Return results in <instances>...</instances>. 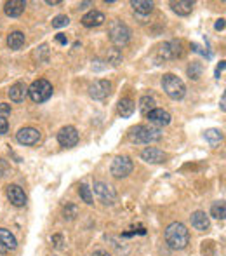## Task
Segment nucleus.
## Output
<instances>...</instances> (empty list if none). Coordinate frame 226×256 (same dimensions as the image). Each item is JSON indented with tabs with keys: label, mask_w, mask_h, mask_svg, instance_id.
I'll use <instances>...</instances> for the list:
<instances>
[{
	"label": "nucleus",
	"mask_w": 226,
	"mask_h": 256,
	"mask_svg": "<svg viewBox=\"0 0 226 256\" xmlns=\"http://www.w3.org/2000/svg\"><path fill=\"white\" fill-rule=\"evenodd\" d=\"M166 242L172 250H185L190 242V232L183 223H171L166 228Z\"/></svg>",
	"instance_id": "nucleus-1"
},
{
	"label": "nucleus",
	"mask_w": 226,
	"mask_h": 256,
	"mask_svg": "<svg viewBox=\"0 0 226 256\" xmlns=\"http://www.w3.org/2000/svg\"><path fill=\"white\" fill-rule=\"evenodd\" d=\"M160 131L155 128H148V126H136L129 131V140L132 143H152L160 140Z\"/></svg>",
	"instance_id": "nucleus-2"
},
{
	"label": "nucleus",
	"mask_w": 226,
	"mask_h": 256,
	"mask_svg": "<svg viewBox=\"0 0 226 256\" xmlns=\"http://www.w3.org/2000/svg\"><path fill=\"white\" fill-rule=\"evenodd\" d=\"M162 88L171 100H181L186 92V88H185V84H183V80L172 74H166L162 77Z\"/></svg>",
	"instance_id": "nucleus-3"
},
{
	"label": "nucleus",
	"mask_w": 226,
	"mask_h": 256,
	"mask_svg": "<svg viewBox=\"0 0 226 256\" xmlns=\"http://www.w3.org/2000/svg\"><path fill=\"white\" fill-rule=\"evenodd\" d=\"M108 34H110V40H112L117 48H124V46L129 44V40H131V30L118 20H113L112 23H110Z\"/></svg>",
	"instance_id": "nucleus-4"
},
{
	"label": "nucleus",
	"mask_w": 226,
	"mask_h": 256,
	"mask_svg": "<svg viewBox=\"0 0 226 256\" xmlns=\"http://www.w3.org/2000/svg\"><path fill=\"white\" fill-rule=\"evenodd\" d=\"M28 96L33 100L35 103H44L52 96V86L49 84L45 78H38L28 88Z\"/></svg>",
	"instance_id": "nucleus-5"
},
{
	"label": "nucleus",
	"mask_w": 226,
	"mask_h": 256,
	"mask_svg": "<svg viewBox=\"0 0 226 256\" xmlns=\"http://www.w3.org/2000/svg\"><path fill=\"white\" fill-rule=\"evenodd\" d=\"M132 168H134V164H132V160L129 157H117L115 160L112 162V174L115 178H125V176H129L132 172Z\"/></svg>",
	"instance_id": "nucleus-6"
},
{
	"label": "nucleus",
	"mask_w": 226,
	"mask_h": 256,
	"mask_svg": "<svg viewBox=\"0 0 226 256\" xmlns=\"http://www.w3.org/2000/svg\"><path fill=\"white\" fill-rule=\"evenodd\" d=\"M94 192L96 196L101 199L103 204H113L117 200V192L113 190V186H110L108 183L96 182L94 183Z\"/></svg>",
	"instance_id": "nucleus-7"
},
{
	"label": "nucleus",
	"mask_w": 226,
	"mask_h": 256,
	"mask_svg": "<svg viewBox=\"0 0 226 256\" xmlns=\"http://www.w3.org/2000/svg\"><path fill=\"white\" fill-rule=\"evenodd\" d=\"M57 142H59L61 146H75L78 143V131L73 128V126H66L63 128L59 132H57Z\"/></svg>",
	"instance_id": "nucleus-8"
},
{
	"label": "nucleus",
	"mask_w": 226,
	"mask_h": 256,
	"mask_svg": "<svg viewBox=\"0 0 226 256\" xmlns=\"http://www.w3.org/2000/svg\"><path fill=\"white\" fill-rule=\"evenodd\" d=\"M112 92V84L108 80H96L89 86V96L94 100H105Z\"/></svg>",
	"instance_id": "nucleus-9"
},
{
	"label": "nucleus",
	"mask_w": 226,
	"mask_h": 256,
	"mask_svg": "<svg viewBox=\"0 0 226 256\" xmlns=\"http://www.w3.org/2000/svg\"><path fill=\"white\" fill-rule=\"evenodd\" d=\"M16 140L21 145H35V143L40 142V132L35 128H23L16 134Z\"/></svg>",
	"instance_id": "nucleus-10"
},
{
	"label": "nucleus",
	"mask_w": 226,
	"mask_h": 256,
	"mask_svg": "<svg viewBox=\"0 0 226 256\" xmlns=\"http://www.w3.org/2000/svg\"><path fill=\"white\" fill-rule=\"evenodd\" d=\"M141 158L145 162H150V164H162V162H166L167 154L162 152L160 148H155V146H148L141 152Z\"/></svg>",
	"instance_id": "nucleus-11"
},
{
	"label": "nucleus",
	"mask_w": 226,
	"mask_h": 256,
	"mask_svg": "<svg viewBox=\"0 0 226 256\" xmlns=\"http://www.w3.org/2000/svg\"><path fill=\"white\" fill-rule=\"evenodd\" d=\"M7 199L10 200V204L21 208L26 204V196H24L23 188L19 185H9L7 186Z\"/></svg>",
	"instance_id": "nucleus-12"
},
{
	"label": "nucleus",
	"mask_w": 226,
	"mask_h": 256,
	"mask_svg": "<svg viewBox=\"0 0 226 256\" xmlns=\"http://www.w3.org/2000/svg\"><path fill=\"white\" fill-rule=\"evenodd\" d=\"M148 118L152 124L162 128V126H167L171 122V114L166 110H162V108H153V110L148 114Z\"/></svg>",
	"instance_id": "nucleus-13"
},
{
	"label": "nucleus",
	"mask_w": 226,
	"mask_h": 256,
	"mask_svg": "<svg viewBox=\"0 0 226 256\" xmlns=\"http://www.w3.org/2000/svg\"><path fill=\"white\" fill-rule=\"evenodd\" d=\"M192 226L195 230H199V232H207L211 226L209 216H207L204 211H195L192 214Z\"/></svg>",
	"instance_id": "nucleus-14"
},
{
	"label": "nucleus",
	"mask_w": 226,
	"mask_h": 256,
	"mask_svg": "<svg viewBox=\"0 0 226 256\" xmlns=\"http://www.w3.org/2000/svg\"><path fill=\"white\" fill-rule=\"evenodd\" d=\"M183 54V49H181V42H167L160 48V56L162 58H167V60H174V58L181 56Z\"/></svg>",
	"instance_id": "nucleus-15"
},
{
	"label": "nucleus",
	"mask_w": 226,
	"mask_h": 256,
	"mask_svg": "<svg viewBox=\"0 0 226 256\" xmlns=\"http://www.w3.org/2000/svg\"><path fill=\"white\" fill-rule=\"evenodd\" d=\"M105 21H106L105 14L99 12V10H91V12H87L84 18H82V24H84V26H87V28L101 26Z\"/></svg>",
	"instance_id": "nucleus-16"
},
{
	"label": "nucleus",
	"mask_w": 226,
	"mask_h": 256,
	"mask_svg": "<svg viewBox=\"0 0 226 256\" xmlns=\"http://www.w3.org/2000/svg\"><path fill=\"white\" fill-rule=\"evenodd\" d=\"M28 96V88L24 84H14V86H10V89H9V98H10V102H16V103H21L24 98Z\"/></svg>",
	"instance_id": "nucleus-17"
},
{
	"label": "nucleus",
	"mask_w": 226,
	"mask_h": 256,
	"mask_svg": "<svg viewBox=\"0 0 226 256\" xmlns=\"http://www.w3.org/2000/svg\"><path fill=\"white\" fill-rule=\"evenodd\" d=\"M24 7H26V4L23 2V0H10V2L5 4V7H3V10H5L7 16L10 18H17L23 14Z\"/></svg>",
	"instance_id": "nucleus-18"
},
{
	"label": "nucleus",
	"mask_w": 226,
	"mask_h": 256,
	"mask_svg": "<svg viewBox=\"0 0 226 256\" xmlns=\"http://www.w3.org/2000/svg\"><path fill=\"white\" fill-rule=\"evenodd\" d=\"M24 44H26V38H24L23 32H12V34H9V37H7V46H9L12 51H19Z\"/></svg>",
	"instance_id": "nucleus-19"
},
{
	"label": "nucleus",
	"mask_w": 226,
	"mask_h": 256,
	"mask_svg": "<svg viewBox=\"0 0 226 256\" xmlns=\"http://www.w3.org/2000/svg\"><path fill=\"white\" fill-rule=\"evenodd\" d=\"M171 7L179 16H188L193 10V2H190V0H178V2H171Z\"/></svg>",
	"instance_id": "nucleus-20"
},
{
	"label": "nucleus",
	"mask_w": 226,
	"mask_h": 256,
	"mask_svg": "<svg viewBox=\"0 0 226 256\" xmlns=\"http://www.w3.org/2000/svg\"><path fill=\"white\" fill-rule=\"evenodd\" d=\"M0 244L5 248L7 251L9 250H16L17 242H16V237L9 232L7 228H0Z\"/></svg>",
	"instance_id": "nucleus-21"
},
{
	"label": "nucleus",
	"mask_w": 226,
	"mask_h": 256,
	"mask_svg": "<svg viewBox=\"0 0 226 256\" xmlns=\"http://www.w3.org/2000/svg\"><path fill=\"white\" fill-rule=\"evenodd\" d=\"M134 110H136V104L132 100L124 98L118 102V114H120L122 117H131V115L134 114Z\"/></svg>",
	"instance_id": "nucleus-22"
},
{
	"label": "nucleus",
	"mask_w": 226,
	"mask_h": 256,
	"mask_svg": "<svg viewBox=\"0 0 226 256\" xmlns=\"http://www.w3.org/2000/svg\"><path fill=\"white\" fill-rule=\"evenodd\" d=\"M131 6L139 14H150L153 10V2H150V0H132Z\"/></svg>",
	"instance_id": "nucleus-23"
},
{
	"label": "nucleus",
	"mask_w": 226,
	"mask_h": 256,
	"mask_svg": "<svg viewBox=\"0 0 226 256\" xmlns=\"http://www.w3.org/2000/svg\"><path fill=\"white\" fill-rule=\"evenodd\" d=\"M206 140L209 142L211 146L220 145V142L223 140V131H220V129H209V131H206Z\"/></svg>",
	"instance_id": "nucleus-24"
},
{
	"label": "nucleus",
	"mask_w": 226,
	"mask_h": 256,
	"mask_svg": "<svg viewBox=\"0 0 226 256\" xmlns=\"http://www.w3.org/2000/svg\"><path fill=\"white\" fill-rule=\"evenodd\" d=\"M211 216H213V218H218V220H225L226 206L223 200H218V202L213 204V208H211Z\"/></svg>",
	"instance_id": "nucleus-25"
},
{
	"label": "nucleus",
	"mask_w": 226,
	"mask_h": 256,
	"mask_svg": "<svg viewBox=\"0 0 226 256\" xmlns=\"http://www.w3.org/2000/svg\"><path fill=\"white\" fill-rule=\"evenodd\" d=\"M139 108H141V112L143 114H146L148 115L150 112L155 108V100L153 98H150V96H143L141 98V102H139Z\"/></svg>",
	"instance_id": "nucleus-26"
},
{
	"label": "nucleus",
	"mask_w": 226,
	"mask_h": 256,
	"mask_svg": "<svg viewBox=\"0 0 226 256\" xmlns=\"http://www.w3.org/2000/svg\"><path fill=\"white\" fill-rule=\"evenodd\" d=\"M106 61L108 63H112L113 66H118V64L122 63V54L118 49H110L108 52H106Z\"/></svg>",
	"instance_id": "nucleus-27"
},
{
	"label": "nucleus",
	"mask_w": 226,
	"mask_h": 256,
	"mask_svg": "<svg viewBox=\"0 0 226 256\" xmlns=\"http://www.w3.org/2000/svg\"><path fill=\"white\" fill-rule=\"evenodd\" d=\"M78 196L82 197V200H84L85 204H94L92 192H91V188H89L87 185H80V188H78Z\"/></svg>",
	"instance_id": "nucleus-28"
},
{
	"label": "nucleus",
	"mask_w": 226,
	"mask_h": 256,
	"mask_svg": "<svg viewBox=\"0 0 226 256\" xmlns=\"http://www.w3.org/2000/svg\"><path fill=\"white\" fill-rule=\"evenodd\" d=\"M77 214H78L77 206H73V204H66V206H64V209H63V216H64V220H73Z\"/></svg>",
	"instance_id": "nucleus-29"
},
{
	"label": "nucleus",
	"mask_w": 226,
	"mask_h": 256,
	"mask_svg": "<svg viewBox=\"0 0 226 256\" xmlns=\"http://www.w3.org/2000/svg\"><path fill=\"white\" fill-rule=\"evenodd\" d=\"M68 23H70V20H68V16H64V14H61V16H56L54 20H52V26H54V28L68 26Z\"/></svg>",
	"instance_id": "nucleus-30"
},
{
	"label": "nucleus",
	"mask_w": 226,
	"mask_h": 256,
	"mask_svg": "<svg viewBox=\"0 0 226 256\" xmlns=\"http://www.w3.org/2000/svg\"><path fill=\"white\" fill-rule=\"evenodd\" d=\"M200 72H202V66H200L199 63H193L192 66L188 68V75H190V78H193V80H197V78L200 77Z\"/></svg>",
	"instance_id": "nucleus-31"
},
{
	"label": "nucleus",
	"mask_w": 226,
	"mask_h": 256,
	"mask_svg": "<svg viewBox=\"0 0 226 256\" xmlns=\"http://www.w3.org/2000/svg\"><path fill=\"white\" fill-rule=\"evenodd\" d=\"M9 114H10V104H7V103H0V117L5 118Z\"/></svg>",
	"instance_id": "nucleus-32"
},
{
	"label": "nucleus",
	"mask_w": 226,
	"mask_h": 256,
	"mask_svg": "<svg viewBox=\"0 0 226 256\" xmlns=\"http://www.w3.org/2000/svg\"><path fill=\"white\" fill-rule=\"evenodd\" d=\"M7 129H9V124H7V118L0 117V134H5Z\"/></svg>",
	"instance_id": "nucleus-33"
},
{
	"label": "nucleus",
	"mask_w": 226,
	"mask_h": 256,
	"mask_svg": "<svg viewBox=\"0 0 226 256\" xmlns=\"http://www.w3.org/2000/svg\"><path fill=\"white\" fill-rule=\"evenodd\" d=\"M56 42H57V44H63V46H66V44H68V38H66V35H63V34H57V35H56Z\"/></svg>",
	"instance_id": "nucleus-34"
},
{
	"label": "nucleus",
	"mask_w": 226,
	"mask_h": 256,
	"mask_svg": "<svg viewBox=\"0 0 226 256\" xmlns=\"http://www.w3.org/2000/svg\"><path fill=\"white\" fill-rule=\"evenodd\" d=\"M223 72H225V61H221L220 66L216 68V78H220L221 75H223Z\"/></svg>",
	"instance_id": "nucleus-35"
},
{
	"label": "nucleus",
	"mask_w": 226,
	"mask_h": 256,
	"mask_svg": "<svg viewBox=\"0 0 226 256\" xmlns=\"http://www.w3.org/2000/svg\"><path fill=\"white\" fill-rule=\"evenodd\" d=\"M52 242H54L56 248H61V244H63V239H61V236H54V237H52Z\"/></svg>",
	"instance_id": "nucleus-36"
},
{
	"label": "nucleus",
	"mask_w": 226,
	"mask_h": 256,
	"mask_svg": "<svg viewBox=\"0 0 226 256\" xmlns=\"http://www.w3.org/2000/svg\"><path fill=\"white\" fill-rule=\"evenodd\" d=\"M214 26H216V30H223V28H225V20H218Z\"/></svg>",
	"instance_id": "nucleus-37"
},
{
	"label": "nucleus",
	"mask_w": 226,
	"mask_h": 256,
	"mask_svg": "<svg viewBox=\"0 0 226 256\" xmlns=\"http://www.w3.org/2000/svg\"><path fill=\"white\" fill-rule=\"evenodd\" d=\"M5 171H7V166L0 160V176H5Z\"/></svg>",
	"instance_id": "nucleus-38"
},
{
	"label": "nucleus",
	"mask_w": 226,
	"mask_h": 256,
	"mask_svg": "<svg viewBox=\"0 0 226 256\" xmlns=\"http://www.w3.org/2000/svg\"><path fill=\"white\" fill-rule=\"evenodd\" d=\"M92 256H110V254L106 253V251H96V253L92 254Z\"/></svg>",
	"instance_id": "nucleus-39"
},
{
	"label": "nucleus",
	"mask_w": 226,
	"mask_h": 256,
	"mask_svg": "<svg viewBox=\"0 0 226 256\" xmlns=\"http://www.w3.org/2000/svg\"><path fill=\"white\" fill-rule=\"evenodd\" d=\"M47 4H49V6H57V4H59V0H47Z\"/></svg>",
	"instance_id": "nucleus-40"
},
{
	"label": "nucleus",
	"mask_w": 226,
	"mask_h": 256,
	"mask_svg": "<svg viewBox=\"0 0 226 256\" xmlns=\"http://www.w3.org/2000/svg\"><path fill=\"white\" fill-rule=\"evenodd\" d=\"M225 102H226V98H225V94H223V98H221V110H225Z\"/></svg>",
	"instance_id": "nucleus-41"
}]
</instances>
